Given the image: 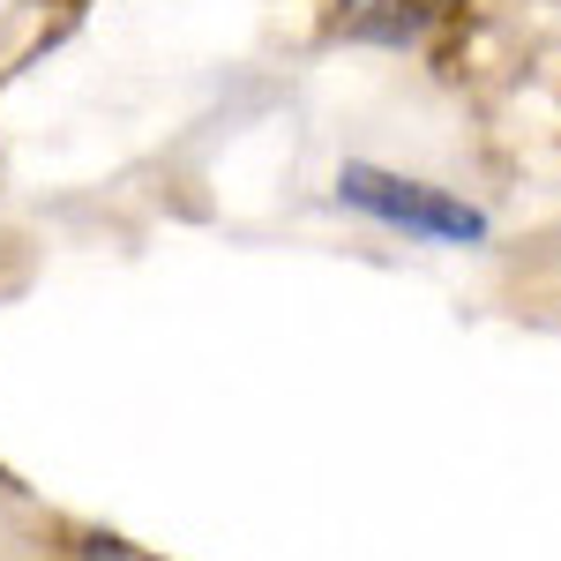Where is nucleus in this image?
Returning a JSON list of instances; mask_svg holds the SVG:
<instances>
[{"label": "nucleus", "instance_id": "nucleus-1", "mask_svg": "<svg viewBox=\"0 0 561 561\" xmlns=\"http://www.w3.org/2000/svg\"><path fill=\"white\" fill-rule=\"evenodd\" d=\"M337 203L359 217H375L389 232H412V240H442V248H479L486 240V210L434 187V180H404L389 165H345L337 173Z\"/></svg>", "mask_w": 561, "mask_h": 561}, {"label": "nucleus", "instance_id": "nucleus-2", "mask_svg": "<svg viewBox=\"0 0 561 561\" xmlns=\"http://www.w3.org/2000/svg\"><path fill=\"white\" fill-rule=\"evenodd\" d=\"M465 0H337V38L352 45H420Z\"/></svg>", "mask_w": 561, "mask_h": 561}, {"label": "nucleus", "instance_id": "nucleus-3", "mask_svg": "<svg viewBox=\"0 0 561 561\" xmlns=\"http://www.w3.org/2000/svg\"><path fill=\"white\" fill-rule=\"evenodd\" d=\"M76 561H158V554L128 547L121 531H76Z\"/></svg>", "mask_w": 561, "mask_h": 561}]
</instances>
